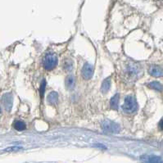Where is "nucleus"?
I'll return each mask as SVG.
<instances>
[{"mask_svg": "<svg viewBox=\"0 0 163 163\" xmlns=\"http://www.w3.org/2000/svg\"><path fill=\"white\" fill-rule=\"evenodd\" d=\"M122 109L125 113H133L138 109V104L133 96H127L125 99Z\"/></svg>", "mask_w": 163, "mask_h": 163, "instance_id": "obj_1", "label": "nucleus"}, {"mask_svg": "<svg viewBox=\"0 0 163 163\" xmlns=\"http://www.w3.org/2000/svg\"><path fill=\"white\" fill-rule=\"evenodd\" d=\"M57 64V57L52 53H48L43 58V66L47 71H51L55 68Z\"/></svg>", "mask_w": 163, "mask_h": 163, "instance_id": "obj_2", "label": "nucleus"}, {"mask_svg": "<svg viewBox=\"0 0 163 163\" xmlns=\"http://www.w3.org/2000/svg\"><path fill=\"white\" fill-rule=\"evenodd\" d=\"M102 128L104 131L109 133H118L120 131V126L112 120H106L102 123Z\"/></svg>", "mask_w": 163, "mask_h": 163, "instance_id": "obj_3", "label": "nucleus"}, {"mask_svg": "<svg viewBox=\"0 0 163 163\" xmlns=\"http://www.w3.org/2000/svg\"><path fill=\"white\" fill-rule=\"evenodd\" d=\"M143 163H163V160L158 156L146 155L141 157Z\"/></svg>", "mask_w": 163, "mask_h": 163, "instance_id": "obj_4", "label": "nucleus"}, {"mask_svg": "<svg viewBox=\"0 0 163 163\" xmlns=\"http://www.w3.org/2000/svg\"><path fill=\"white\" fill-rule=\"evenodd\" d=\"M3 106H4L5 109L10 112L12 107H13V95L10 93H8L3 96Z\"/></svg>", "mask_w": 163, "mask_h": 163, "instance_id": "obj_5", "label": "nucleus"}, {"mask_svg": "<svg viewBox=\"0 0 163 163\" xmlns=\"http://www.w3.org/2000/svg\"><path fill=\"white\" fill-rule=\"evenodd\" d=\"M93 76V66L89 63H85L82 69V76L85 80H90Z\"/></svg>", "mask_w": 163, "mask_h": 163, "instance_id": "obj_6", "label": "nucleus"}, {"mask_svg": "<svg viewBox=\"0 0 163 163\" xmlns=\"http://www.w3.org/2000/svg\"><path fill=\"white\" fill-rule=\"evenodd\" d=\"M148 73L153 77L163 76V69L159 66H152L148 69Z\"/></svg>", "mask_w": 163, "mask_h": 163, "instance_id": "obj_7", "label": "nucleus"}, {"mask_svg": "<svg viewBox=\"0 0 163 163\" xmlns=\"http://www.w3.org/2000/svg\"><path fill=\"white\" fill-rule=\"evenodd\" d=\"M65 85L67 90H73L76 85V79L73 76H68L66 79V81H65Z\"/></svg>", "mask_w": 163, "mask_h": 163, "instance_id": "obj_8", "label": "nucleus"}, {"mask_svg": "<svg viewBox=\"0 0 163 163\" xmlns=\"http://www.w3.org/2000/svg\"><path fill=\"white\" fill-rule=\"evenodd\" d=\"M119 101H120V96L119 94L114 95L110 101V106L112 107V109L114 110H117L118 107H119Z\"/></svg>", "mask_w": 163, "mask_h": 163, "instance_id": "obj_9", "label": "nucleus"}, {"mask_svg": "<svg viewBox=\"0 0 163 163\" xmlns=\"http://www.w3.org/2000/svg\"><path fill=\"white\" fill-rule=\"evenodd\" d=\"M110 85H111V79L110 78H107L102 84V88L101 90L103 94H107L108 90L110 89Z\"/></svg>", "mask_w": 163, "mask_h": 163, "instance_id": "obj_10", "label": "nucleus"}, {"mask_svg": "<svg viewBox=\"0 0 163 163\" xmlns=\"http://www.w3.org/2000/svg\"><path fill=\"white\" fill-rule=\"evenodd\" d=\"M57 93L56 92H52L49 94L48 95V102L51 104H55L57 101Z\"/></svg>", "mask_w": 163, "mask_h": 163, "instance_id": "obj_11", "label": "nucleus"}, {"mask_svg": "<svg viewBox=\"0 0 163 163\" xmlns=\"http://www.w3.org/2000/svg\"><path fill=\"white\" fill-rule=\"evenodd\" d=\"M148 87L151 88V89H153V90L159 91V92L162 91V85L159 82H157V81L151 82V83L148 84Z\"/></svg>", "mask_w": 163, "mask_h": 163, "instance_id": "obj_12", "label": "nucleus"}, {"mask_svg": "<svg viewBox=\"0 0 163 163\" xmlns=\"http://www.w3.org/2000/svg\"><path fill=\"white\" fill-rule=\"evenodd\" d=\"M14 128L17 129V130H19V131H22L24 129H26V124L24 122H22L21 120H17L14 123Z\"/></svg>", "mask_w": 163, "mask_h": 163, "instance_id": "obj_13", "label": "nucleus"}, {"mask_svg": "<svg viewBox=\"0 0 163 163\" xmlns=\"http://www.w3.org/2000/svg\"><path fill=\"white\" fill-rule=\"evenodd\" d=\"M64 69L66 71H71V70L73 69V62L71 59H66L64 62Z\"/></svg>", "mask_w": 163, "mask_h": 163, "instance_id": "obj_14", "label": "nucleus"}, {"mask_svg": "<svg viewBox=\"0 0 163 163\" xmlns=\"http://www.w3.org/2000/svg\"><path fill=\"white\" fill-rule=\"evenodd\" d=\"M22 149V147H17V146H13V147H9V148H7L6 149L3 151V153H10V152H17V151L21 150Z\"/></svg>", "mask_w": 163, "mask_h": 163, "instance_id": "obj_15", "label": "nucleus"}, {"mask_svg": "<svg viewBox=\"0 0 163 163\" xmlns=\"http://www.w3.org/2000/svg\"><path fill=\"white\" fill-rule=\"evenodd\" d=\"M45 85H46V81L43 80L42 84H41V86H40V96L41 98L43 97V94H44V91H45Z\"/></svg>", "mask_w": 163, "mask_h": 163, "instance_id": "obj_16", "label": "nucleus"}, {"mask_svg": "<svg viewBox=\"0 0 163 163\" xmlns=\"http://www.w3.org/2000/svg\"><path fill=\"white\" fill-rule=\"evenodd\" d=\"M159 127L161 129H163V119L159 122Z\"/></svg>", "mask_w": 163, "mask_h": 163, "instance_id": "obj_17", "label": "nucleus"}]
</instances>
